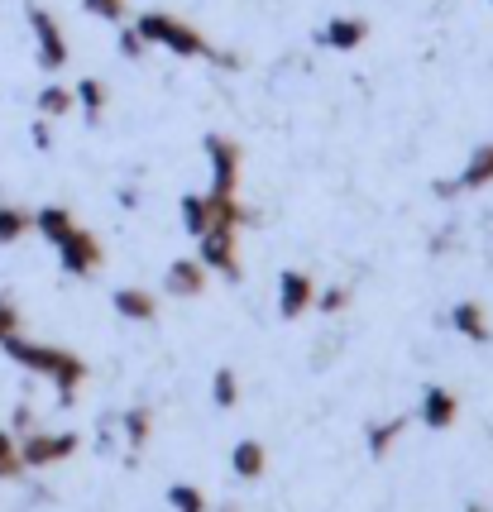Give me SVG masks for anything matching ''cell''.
<instances>
[{"mask_svg": "<svg viewBox=\"0 0 493 512\" xmlns=\"http://www.w3.org/2000/svg\"><path fill=\"white\" fill-rule=\"evenodd\" d=\"M178 216H182V230H187L192 240H202L206 230L216 225V216H211V201H206V192H187V197L178 201Z\"/></svg>", "mask_w": 493, "mask_h": 512, "instance_id": "20", "label": "cell"}, {"mask_svg": "<svg viewBox=\"0 0 493 512\" xmlns=\"http://www.w3.org/2000/svg\"><path fill=\"white\" fill-rule=\"evenodd\" d=\"M316 39H321V48H336V53H359L369 44V20L364 15H331Z\"/></svg>", "mask_w": 493, "mask_h": 512, "instance_id": "12", "label": "cell"}, {"mask_svg": "<svg viewBox=\"0 0 493 512\" xmlns=\"http://www.w3.org/2000/svg\"><path fill=\"white\" fill-rule=\"evenodd\" d=\"M77 446H82L77 431H29V436H20V460L24 469H53L72 460Z\"/></svg>", "mask_w": 493, "mask_h": 512, "instance_id": "7", "label": "cell"}, {"mask_svg": "<svg viewBox=\"0 0 493 512\" xmlns=\"http://www.w3.org/2000/svg\"><path fill=\"white\" fill-rule=\"evenodd\" d=\"M82 10H87L91 20L125 24V15H130V0H82Z\"/></svg>", "mask_w": 493, "mask_h": 512, "instance_id": "26", "label": "cell"}, {"mask_svg": "<svg viewBox=\"0 0 493 512\" xmlns=\"http://www.w3.org/2000/svg\"><path fill=\"white\" fill-rule=\"evenodd\" d=\"M111 307L120 321H130V326H149V321H158V292H144L135 288V283H125V288L111 292Z\"/></svg>", "mask_w": 493, "mask_h": 512, "instance_id": "14", "label": "cell"}, {"mask_svg": "<svg viewBox=\"0 0 493 512\" xmlns=\"http://www.w3.org/2000/svg\"><path fill=\"white\" fill-rule=\"evenodd\" d=\"M168 508L173 512H211V498H206L197 484H168Z\"/></svg>", "mask_w": 493, "mask_h": 512, "instance_id": "25", "label": "cell"}, {"mask_svg": "<svg viewBox=\"0 0 493 512\" xmlns=\"http://www.w3.org/2000/svg\"><path fill=\"white\" fill-rule=\"evenodd\" d=\"M72 96H77V111H82V120H87V125H101V120H106L111 87H106L101 77H82V82L72 87Z\"/></svg>", "mask_w": 493, "mask_h": 512, "instance_id": "17", "label": "cell"}, {"mask_svg": "<svg viewBox=\"0 0 493 512\" xmlns=\"http://www.w3.org/2000/svg\"><path fill=\"white\" fill-rule=\"evenodd\" d=\"M5 350V359L10 364H20V369H29V374H39V379L53 383V393H58V402L63 407H72V398H77V388L87 383V359L77 355V350H68V345H53V340H34V335H15V340H5L0 345Z\"/></svg>", "mask_w": 493, "mask_h": 512, "instance_id": "1", "label": "cell"}, {"mask_svg": "<svg viewBox=\"0 0 493 512\" xmlns=\"http://www.w3.org/2000/svg\"><path fill=\"white\" fill-rule=\"evenodd\" d=\"M24 20H29V39H34V63L44 72H63L72 63V44L58 15L44 10V5H24Z\"/></svg>", "mask_w": 493, "mask_h": 512, "instance_id": "3", "label": "cell"}, {"mask_svg": "<svg viewBox=\"0 0 493 512\" xmlns=\"http://www.w3.org/2000/svg\"><path fill=\"white\" fill-rule=\"evenodd\" d=\"M48 125H53V120H44V115L29 125V139H34V149H39V154H48V149H53V130H48Z\"/></svg>", "mask_w": 493, "mask_h": 512, "instance_id": "31", "label": "cell"}, {"mask_svg": "<svg viewBox=\"0 0 493 512\" xmlns=\"http://www.w3.org/2000/svg\"><path fill=\"white\" fill-rule=\"evenodd\" d=\"M316 307V278L307 268H283L278 273V316L283 321H297Z\"/></svg>", "mask_w": 493, "mask_h": 512, "instance_id": "9", "label": "cell"}, {"mask_svg": "<svg viewBox=\"0 0 493 512\" xmlns=\"http://www.w3.org/2000/svg\"><path fill=\"white\" fill-rule=\"evenodd\" d=\"M221 512H240V508H230V503H225V508H221Z\"/></svg>", "mask_w": 493, "mask_h": 512, "instance_id": "33", "label": "cell"}, {"mask_svg": "<svg viewBox=\"0 0 493 512\" xmlns=\"http://www.w3.org/2000/svg\"><path fill=\"white\" fill-rule=\"evenodd\" d=\"M211 402H216L221 412H235V407H240V374H235L230 364H221V369L211 374Z\"/></svg>", "mask_w": 493, "mask_h": 512, "instance_id": "23", "label": "cell"}, {"mask_svg": "<svg viewBox=\"0 0 493 512\" xmlns=\"http://www.w3.org/2000/svg\"><path fill=\"white\" fill-rule=\"evenodd\" d=\"M264 469H269V446H264L259 436L235 441V450H230V474H235L240 484H259V479H264Z\"/></svg>", "mask_w": 493, "mask_h": 512, "instance_id": "15", "label": "cell"}, {"mask_svg": "<svg viewBox=\"0 0 493 512\" xmlns=\"http://www.w3.org/2000/svg\"><path fill=\"white\" fill-rule=\"evenodd\" d=\"M450 331L460 335V340H470V345H489V340H493L489 307H484V302H474V297L455 302V307H450Z\"/></svg>", "mask_w": 493, "mask_h": 512, "instance_id": "13", "label": "cell"}, {"mask_svg": "<svg viewBox=\"0 0 493 512\" xmlns=\"http://www.w3.org/2000/svg\"><path fill=\"white\" fill-rule=\"evenodd\" d=\"M15 335H24V312L15 297H0V345L15 340Z\"/></svg>", "mask_w": 493, "mask_h": 512, "instance_id": "27", "label": "cell"}, {"mask_svg": "<svg viewBox=\"0 0 493 512\" xmlns=\"http://www.w3.org/2000/svg\"><path fill=\"white\" fill-rule=\"evenodd\" d=\"M403 431H407V417H383V422H369L364 446H369L374 460H383V455H393V446L403 441Z\"/></svg>", "mask_w": 493, "mask_h": 512, "instance_id": "19", "label": "cell"}, {"mask_svg": "<svg viewBox=\"0 0 493 512\" xmlns=\"http://www.w3.org/2000/svg\"><path fill=\"white\" fill-rule=\"evenodd\" d=\"M489 5H493V0H489Z\"/></svg>", "mask_w": 493, "mask_h": 512, "instance_id": "34", "label": "cell"}, {"mask_svg": "<svg viewBox=\"0 0 493 512\" xmlns=\"http://www.w3.org/2000/svg\"><path fill=\"white\" fill-rule=\"evenodd\" d=\"M206 283H211V273L197 254H187V259H173V264L163 268V292L168 297H206Z\"/></svg>", "mask_w": 493, "mask_h": 512, "instance_id": "11", "label": "cell"}, {"mask_svg": "<svg viewBox=\"0 0 493 512\" xmlns=\"http://www.w3.org/2000/svg\"><path fill=\"white\" fill-rule=\"evenodd\" d=\"M10 431H15V436H29V431H39V417H34V407H29V402H20V407H15V417H10Z\"/></svg>", "mask_w": 493, "mask_h": 512, "instance_id": "30", "label": "cell"}, {"mask_svg": "<svg viewBox=\"0 0 493 512\" xmlns=\"http://www.w3.org/2000/svg\"><path fill=\"white\" fill-rule=\"evenodd\" d=\"M115 48H120V58H125V63H139V58L149 53V48H144V39L135 34V24H120V39H115Z\"/></svg>", "mask_w": 493, "mask_h": 512, "instance_id": "28", "label": "cell"}, {"mask_svg": "<svg viewBox=\"0 0 493 512\" xmlns=\"http://www.w3.org/2000/svg\"><path fill=\"white\" fill-rule=\"evenodd\" d=\"M202 154L211 163V187L216 197H240V168H245V154L230 134H206L202 139Z\"/></svg>", "mask_w": 493, "mask_h": 512, "instance_id": "4", "label": "cell"}, {"mask_svg": "<svg viewBox=\"0 0 493 512\" xmlns=\"http://www.w3.org/2000/svg\"><path fill=\"white\" fill-rule=\"evenodd\" d=\"M34 111L44 115V120H63V115L77 111V96H72V87H63V82H48V87H39V96H34Z\"/></svg>", "mask_w": 493, "mask_h": 512, "instance_id": "22", "label": "cell"}, {"mask_svg": "<svg viewBox=\"0 0 493 512\" xmlns=\"http://www.w3.org/2000/svg\"><path fill=\"white\" fill-rule=\"evenodd\" d=\"M72 230H77V216H72L68 206H39V211H34V235H39L44 245H63Z\"/></svg>", "mask_w": 493, "mask_h": 512, "instance_id": "16", "label": "cell"}, {"mask_svg": "<svg viewBox=\"0 0 493 512\" xmlns=\"http://www.w3.org/2000/svg\"><path fill=\"white\" fill-rule=\"evenodd\" d=\"M484 187H493V139L474 144L455 182H436V197H460V192H484Z\"/></svg>", "mask_w": 493, "mask_h": 512, "instance_id": "8", "label": "cell"}, {"mask_svg": "<svg viewBox=\"0 0 493 512\" xmlns=\"http://www.w3.org/2000/svg\"><path fill=\"white\" fill-rule=\"evenodd\" d=\"M58 249V268L68 273V278H96L101 268H106V245H101V235L96 230H87V225L77 221V230H72Z\"/></svg>", "mask_w": 493, "mask_h": 512, "instance_id": "6", "label": "cell"}, {"mask_svg": "<svg viewBox=\"0 0 493 512\" xmlns=\"http://www.w3.org/2000/svg\"><path fill=\"white\" fill-rule=\"evenodd\" d=\"M24 474H29V469H24V460H20V436L0 426V484H15Z\"/></svg>", "mask_w": 493, "mask_h": 512, "instance_id": "24", "label": "cell"}, {"mask_svg": "<svg viewBox=\"0 0 493 512\" xmlns=\"http://www.w3.org/2000/svg\"><path fill=\"white\" fill-rule=\"evenodd\" d=\"M29 230H34V211H29V206H15V201H0V249L20 245Z\"/></svg>", "mask_w": 493, "mask_h": 512, "instance_id": "21", "label": "cell"}, {"mask_svg": "<svg viewBox=\"0 0 493 512\" xmlns=\"http://www.w3.org/2000/svg\"><path fill=\"white\" fill-rule=\"evenodd\" d=\"M350 307V288H316V312L336 316Z\"/></svg>", "mask_w": 493, "mask_h": 512, "instance_id": "29", "label": "cell"}, {"mask_svg": "<svg viewBox=\"0 0 493 512\" xmlns=\"http://www.w3.org/2000/svg\"><path fill=\"white\" fill-rule=\"evenodd\" d=\"M465 512H489V508H479V503H470V508H465Z\"/></svg>", "mask_w": 493, "mask_h": 512, "instance_id": "32", "label": "cell"}, {"mask_svg": "<svg viewBox=\"0 0 493 512\" xmlns=\"http://www.w3.org/2000/svg\"><path fill=\"white\" fill-rule=\"evenodd\" d=\"M120 436H125V450L139 455V450L149 446V436H154V412H149L144 402L125 407V412H120Z\"/></svg>", "mask_w": 493, "mask_h": 512, "instance_id": "18", "label": "cell"}, {"mask_svg": "<svg viewBox=\"0 0 493 512\" xmlns=\"http://www.w3.org/2000/svg\"><path fill=\"white\" fill-rule=\"evenodd\" d=\"M417 422L426 431H450V426L460 422V398H455V388L446 383H426L422 398H417Z\"/></svg>", "mask_w": 493, "mask_h": 512, "instance_id": "10", "label": "cell"}, {"mask_svg": "<svg viewBox=\"0 0 493 512\" xmlns=\"http://www.w3.org/2000/svg\"><path fill=\"white\" fill-rule=\"evenodd\" d=\"M197 259L206 264V273H221L225 283H240V278H245V264H240V230L211 225L202 240H197Z\"/></svg>", "mask_w": 493, "mask_h": 512, "instance_id": "5", "label": "cell"}, {"mask_svg": "<svg viewBox=\"0 0 493 512\" xmlns=\"http://www.w3.org/2000/svg\"><path fill=\"white\" fill-rule=\"evenodd\" d=\"M135 34L144 39V48H163V53H173V58H182V63L240 67L230 53L211 48V39H206L192 20H178V15H168V10H139V15H135Z\"/></svg>", "mask_w": 493, "mask_h": 512, "instance_id": "2", "label": "cell"}]
</instances>
